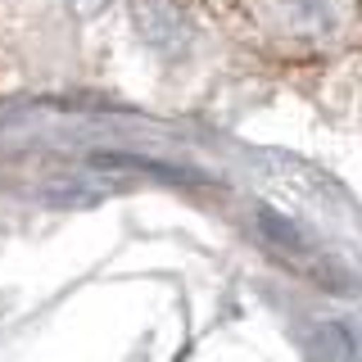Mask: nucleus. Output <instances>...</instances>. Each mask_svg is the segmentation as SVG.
Masks as SVG:
<instances>
[{"label":"nucleus","instance_id":"1","mask_svg":"<svg viewBox=\"0 0 362 362\" xmlns=\"http://www.w3.org/2000/svg\"><path fill=\"white\" fill-rule=\"evenodd\" d=\"M136 28H141V37L150 50H181L190 37L186 18H181V9L173 5V0H141L136 5Z\"/></svg>","mask_w":362,"mask_h":362},{"label":"nucleus","instance_id":"2","mask_svg":"<svg viewBox=\"0 0 362 362\" xmlns=\"http://www.w3.org/2000/svg\"><path fill=\"white\" fill-rule=\"evenodd\" d=\"M68 5H73V14H77V18H90V14H100L109 0H68Z\"/></svg>","mask_w":362,"mask_h":362}]
</instances>
